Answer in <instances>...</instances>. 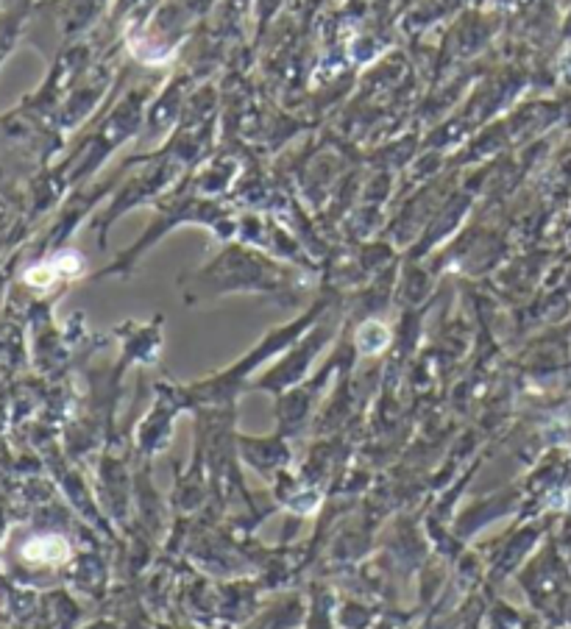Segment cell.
<instances>
[{
  "instance_id": "1",
  "label": "cell",
  "mask_w": 571,
  "mask_h": 629,
  "mask_svg": "<svg viewBox=\"0 0 571 629\" xmlns=\"http://www.w3.org/2000/svg\"><path fill=\"white\" fill-rule=\"evenodd\" d=\"M22 557L31 563H59L67 557V543L61 538H36L22 549Z\"/></svg>"
},
{
  "instance_id": "2",
  "label": "cell",
  "mask_w": 571,
  "mask_h": 629,
  "mask_svg": "<svg viewBox=\"0 0 571 629\" xmlns=\"http://www.w3.org/2000/svg\"><path fill=\"white\" fill-rule=\"evenodd\" d=\"M73 270H78V256L64 253V256H59V259L50 262V265H39V267L28 270L25 279H28V284H34V287H45V284H50L59 273H73Z\"/></svg>"
}]
</instances>
